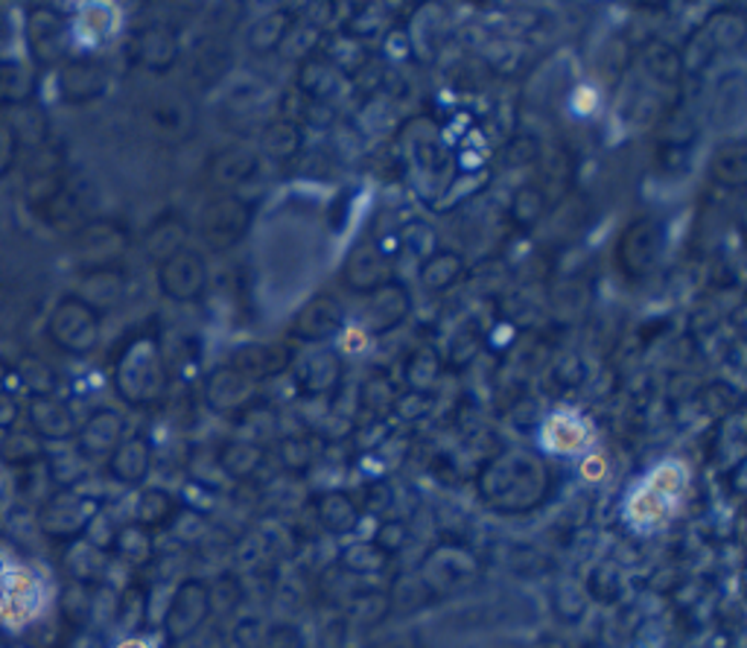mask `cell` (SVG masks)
I'll return each mask as SVG.
<instances>
[{
  "label": "cell",
  "instance_id": "1",
  "mask_svg": "<svg viewBox=\"0 0 747 648\" xmlns=\"http://www.w3.org/2000/svg\"><path fill=\"white\" fill-rule=\"evenodd\" d=\"M47 337L65 354H91L100 342V312L82 298H61L47 321Z\"/></svg>",
  "mask_w": 747,
  "mask_h": 648
},
{
  "label": "cell",
  "instance_id": "2",
  "mask_svg": "<svg viewBox=\"0 0 747 648\" xmlns=\"http://www.w3.org/2000/svg\"><path fill=\"white\" fill-rule=\"evenodd\" d=\"M161 363H158V354L149 342L132 345L117 365V389L132 403L152 398L155 391L161 389Z\"/></svg>",
  "mask_w": 747,
  "mask_h": 648
},
{
  "label": "cell",
  "instance_id": "3",
  "mask_svg": "<svg viewBox=\"0 0 747 648\" xmlns=\"http://www.w3.org/2000/svg\"><path fill=\"white\" fill-rule=\"evenodd\" d=\"M26 42H30V53L38 65H56L65 53V42H68V30H65L59 12L50 7L30 9Z\"/></svg>",
  "mask_w": 747,
  "mask_h": 648
},
{
  "label": "cell",
  "instance_id": "4",
  "mask_svg": "<svg viewBox=\"0 0 747 648\" xmlns=\"http://www.w3.org/2000/svg\"><path fill=\"white\" fill-rule=\"evenodd\" d=\"M246 225H249V208L240 200H234V196L216 200L202 214V231H205V240L214 249H228L231 242L240 240Z\"/></svg>",
  "mask_w": 747,
  "mask_h": 648
},
{
  "label": "cell",
  "instance_id": "5",
  "mask_svg": "<svg viewBox=\"0 0 747 648\" xmlns=\"http://www.w3.org/2000/svg\"><path fill=\"white\" fill-rule=\"evenodd\" d=\"M205 284V263L193 251H176L163 260L161 266V289L176 302H190L196 298L199 289Z\"/></svg>",
  "mask_w": 747,
  "mask_h": 648
},
{
  "label": "cell",
  "instance_id": "6",
  "mask_svg": "<svg viewBox=\"0 0 747 648\" xmlns=\"http://www.w3.org/2000/svg\"><path fill=\"white\" fill-rule=\"evenodd\" d=\"M38 607V581L33 572L9 570L0 576V614L24 623Z\"/></svg>",
  "mask_w": 747,
  "mask_h": 648
},
{
  "label": "cell",
  "instance_id": "7",
  "mask_svg": "<svg viewBox=\"0 0 747 648\" xmlns=\"http://www.w3.org/2000/svg\"><path fill=\"white\" fill-rule=\"evenodd\" d=\"M680 482L683 476L675 467H663L660 474L654 476L652 485L636 493L634 502H631V518L640 520V523H652V520H660L663 511L669 509L671 497L680 491Z\"/></svg>",
  "mask_w": 747,
  "mask_h": 648
},
{
  "label": "cell",
  "instance_id": "8",
  "mask_svg": "<svg viewBox=\"0 0 747 648\" xmlns=\"http://www.w3.org/2000/svg\"><path fill=\"white\" fill-rule=\"evenodd\" d=\"M61 96L68 103H86L97 96L105 86V73L97 61H68L61 68Z\"/></svg>",
  "mask_w": 747,
  "mask_h": 648
},
{
  "label": "cell",
  "instance_id": "9",
  "mask_svg": "<svg viewBox=\"0 0 747 648\" xmlns=\"http://www.w3.org/2000/svg\"><path fill=\"white\" fill-rule=\"evenodd\" d=\"M30 424L38 439H65L73 430V416L59 398L42 395L30 400Z\"/></svg>",
  "mask_w": 747,
  "mask_h": 648
},
{
  "label": "cell",
  "instance_id": "10",
  "mask_svg": "<svg viewBox=\"0 0 747 648\" xmlns=\"http://www.w3.org/2000/svg\"><path fill=\"white\" fill-rule=\"evenodd\" d=\"M35 88L33 70L18 59H0V109H18L30 103Z\"/></svg>",
  "mask_w": 747,
  "mask_h": 648
},
{
  "label": "cell",
  "instance_id": "11",
  "mask_svg": "<svg viewBox=\"0 0 747 648\" xmlns=\"http://www.w3.org/2000/svg\"><path fill=\"white\" fill-rule=\"evenodd\" d=\"M622 258H625V266L634 269V272H643V269L652 266V260L657 258V231H654L652 223H636L625 237V246H622Z\"/></svg>",
  "mask_w": 747,
  "mask_h": 648
},
{
  "label": "cell",
  "instance_id": "12",
  "mask_svg": "<svg viewBox=\"0 0 747 648\" xmlns=\"http://www.w3.org/2000/svg\"><path fill=\"white\" fill-rule=\"evenodd\" d=\"M336 328H339V307L330 298H321V302L309 304L307 310L301 312L295 333L304 339H325Z\"/></svg>",
  "mask_w": 747,
  "mask_h": 648
},
{
  "label": "cell",
  "instance_id": "13",
  "mask_svg": "<svg viewBox=\"0 0 747 648\" xmlns=\"http://www.w3.org/2000/svg\"><path fill=\"white\" fill-rule=\"evenodd\" d=\"M15 377L21 389L33 391V398L53 395V389H56V377H53V372L42 363V360H35V356H24V360L15 365Z\"/></svg>",
  "mask_w": 747,
  "mask_h": 648
},
{
  "label": "cell",
  "instance_id": "14",
  "mask_svg": "<svg viewBox=\"0 0 747 648\" xmlns=\"http://www.w3.org/2000/svg\"><path fill=\"white\" fill-rule=\"evenodd\" d=\"M38 435L30 432H9L3 444H0V456L7 465H30L38 456Z\"/></svg>",
  "mask_w": 747,
  "mask_h": 648
},
{
  "label": "cell",
  "instance_id": "15",
  "mask_svg": "<svg viewBox=\"0 0 747 648\" xmlns=\"http://www.w3.org/2000/svg\"><path fill=\"white\" fill-rule=\"evenodd\" d=\"M117 430H121V421L114 418V412H97L91 421L86 424V430H82V444H94V441H114V435H117Z\"/></svg>",
  "mask_w": 747,
  "mask_h": 648
},
{
  "label": "cell",
  "instance_id": "16",
  "mask_svg": "<svg viewBox=\"0 0 747 648\" xmlns=\"http://www.w3.org/2000/svg\"><path fill=\"white\" fill-rule=\"evenodd\" d=\"M18 147H21V140L15 135V126L9 123V117H0V179L15 167Z\"/></svg>",
  "mask_w": 747,
  "mask_h": 648
},
{
  "label": "cell",
  "instance_id": "17",
  "mask_svg": "<svg viewBox=\"0 0 747 648\" xmlns=\"http://www.w3.org/2000/svg\"><path fill=\"white\" fill-rule=\"evenodd\" d=\"M15 418H18L15 395H7V391H0V430H9V427L15 424Z\"/></svg>",
  "mask_w": 747,
  "mask_h": 648
},
{
  "label": "cell",
  "instance_id": "18",
  "mask_svg": "<svg viewBox=\"0 0 747 648\" xmlns=\"http://www.w3.org/2000/svg\"><path fill=\"white\" fill-rule=\"evenodd\" d=\"M18 389V377H15V368L7 363H0V391H7V395H12V391Z\"/></svg>",
  "mask_w": 747,
  "mask_h": 648
},
{
  "label": "cell",
  "instance_id": "19",
  "mask_svg": "<svg viewBox=\"0 0 747 648\" xmlns=\"http://www.w3.org/2000/svg\"><path fill=\"white\" fill-rule=\"evenodd\" d=\"M121 648H147V646H144V643H123Z\"/></svg>",
  "mask_w": 747,
  "mask_h": 648
}]
</instances>
